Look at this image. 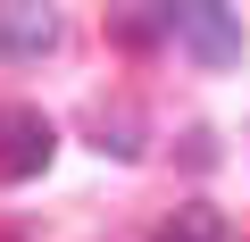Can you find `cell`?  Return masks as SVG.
<instances>
[{
	"mask_svg": "<svg viewBox=\"0 0 250 242\" xmlns=\"http://www.w3.org/2000/svg\"><path fill=\"white\" fill-rule=\"evenodd\" d=\"M59 151V126L34 109V100H9L0 109V184H34Z\"/></svg>",
	"mask_w": 250,
	"mask_h": 242,
	"instance_id": "6da1fadb",
	"label": "cell"
},
{
	"mask_svg": "<svg viewBox=\"0 0 250 242\" xmlns=\"http://www.w3.org/2000/svg\"><path fill=\"white\" fill-rule=\"evenodd\" d=\"M167 34H175L200 67H233V59H242V17L217 9V0H184V9H167Z\"/></svg>",
	"mask_w": 250,
	"mask_h": 242,
	"instance_id": "7a4b0ae2",
	"label": "cell"
},
{
	"mask_svg": "<svg viewBox=\"0 0 250 242\" xmlns=\"http://www.w3.org/2000/svg\"><path fill=\"white\" fill-rule=\"evenodd\" d=\"M50 50H59V9L0 0V59H50Z\"/></svg>",
	"mask_w": 250,
	"mask_h": 242,
	"instance_id": "3957f363",
	"label": "cell"
},
{
	"mask_svg": "<svg viewBox=\"0 0 250 242\" xmlns=\"http://www.w3.org/2000/svg\"><path fill=\"white\" fill-rule=\"evenodd\" d=\"M159 242H233V234H225L217 209H175V217L159 225Z\"/></svg>",
	"mask_w": 250,
	"mask_h": 242,
	"instance_id": "277c9868",
	"label": "cell"
},
{
	"mask_svg": "<svg viewBox=\"0 0 250 242\" xmlns=\"http://www.w3.org/2000/svg\"><path fill=\"white\" fill-rule=\"evenodd\" d=\"M92 134H100V151H117V159L142 151V142H134V109H108V100H100V109H92Z\"/></svg>",
	"mask_w": 250,
	"mask_h": 242,
	"instance_id": "5b68a950",
	"label": "cell"
},
{
	"mask_svg": "<svg viewBox=\"0 0 250 242\" xmlns=\"http://www.w3.org/2000/svg\"><path fill=\"white\" fill-rule=\"evenodd\" d=\"M0 242H17V234H0Z\"/></svg>",
	"mask_w": 250,
	"mask_h": 242,
	"instance_id": "8992f818",
	"label": "cell"
}]
</instances>
